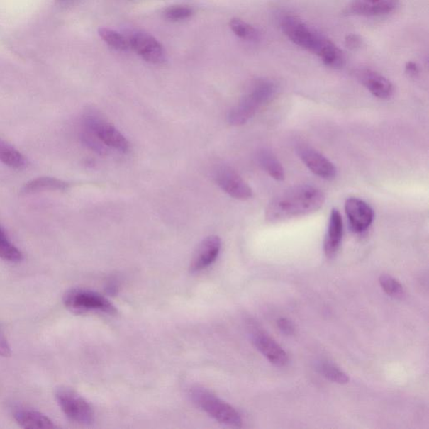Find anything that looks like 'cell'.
Here are the masks:
<instances>
[{
    "label": "cell",
    "instance_id": "1",
    "mask_svg": "<svg viewBox=\"0 0 429 429\" xmlns=\"http://www.w3.org/2000/svg\"><path fill=\"white\" fill-rule=\"evenodd\" d=\"M325 201V194L311 186H299L279 194L269 203L266 219L279 223L320 210Z\"/></svg>",
    "mask_w": 429,
    "mask_h": 429
},
{
    "label": "cell",
    "instance_id": "2",
    "mask_svg": "<svg viewBox=\"0 0 429 429\" xmlns=\"http://www.w3.org/2000/svg\"><path fill=\"white\" fill-rule=\"evenodd\" d=\"M280 23L284 33L292 43L317 55L322 62L329 59L338 48L296 16H285L281 18Z\"/></svg>",
    "mask_w": 429,
    "mask_h": 429
},
{
    "label": "cell",
    "instance_id": "3",
    "mask_svg": "<svg viewBox=\"0 0 429 429\" xmlns=\"http://www.w3.org/2000/svg\"><path fill=\"white\" fill-rule=\"evenodd\" d=\"M277 87L274 82L267 80L256 82L238 105L230 111L229 123L233 126L245 124L255 116L262 106L274 99Z\"/></svg>",
    "mask_w": 429,
    "mask_h": 429
},
{
    "label": "cell",
    "instance_id": "4",
    "mask_svg": "<svg viewBox=\"0 0 429 429\" xmlns=\"http://www.w3.org/2000/svg\"><path fill=\"white\" fill-rule=\"evenodd\" d=\"M193 403L224 425L240 427L243 418L236 409L201 386H192L188 393Z\"/></svg>",
    "mask_w": 429,
    "mask_h": 429
},
{
    "label": "cell",
    "instance_id": "5",
    "mask_svg": "<svg viewBox=\"0 0 429 429\" xmlns=\"http://www.w3.org/2000/svg\"><path fill=\"white\" fill-rule=\"evenodd\" d=\"M65 306L76 313L101 312L115 315L116 308L107 298L91 290L75 289L69 290L63 298Z\"/></svg>",
    "mask_w": 429,
    "mask_h": 429
},
{
    "label": "cell",
    "instance_id": "6",
    "mask_svg": "<svg viewBox=\"0 0 429 429\" xmlns=\"http://www.w3.org/2000/svg\"><path fill=\"white\" fill-rule=\"evenodd\" d=\"M60 408L72 421L91 425L95 420L94 408L82 396L68 389H59L55 393Z\"/></svg>",
    "mask_w": 429,
    "mask_h": 429
},
{
    "label": "cell",
    "instance_id": "7",
    "mask_svg": "<svg viewBox=\"0 0 429 429\" xmlns=\"http://www.w3.org/2000/svg\"><path fill=\"white\" fill-rule=\"evenodd\" d=\"M83 128L99 138L107 147L126 153L129 150L128 141L112 124L94 113H87L83 118Z\"/></svg>",
    "mask_w": 429,
    "mask_h": 429
},
{
    "label": "cell",
    "instance_id": "8",
    "mask_svg": "<svg viewBox=\"0 0 429 429\" xmlns=\"http://www.w3.org/2000/svg\"><path fill=\"white\" fill-rule=\"evenodd\" d=\"M214 179L218 186L234 199L245 201L252 196V190L240 177L236 170L228 165H219L215 169Z\"/></svg>",
    "mask_w": 429,
    "mask_h": 429
},
{
    "label": "cell",
    "instance_id": "9",
    "mask_svg": "<svg viewBox=\"0 0 429 429\" xmlns=\"http://www.w3.org/2000/svg\"><path fill=\"white\" fill-rule=\"evenodd\" d=\"M130 48L145 61L159 65L165 62L163 45L155 37L145 32H137L128 39Z\"/></svg>",
    "mask_w": 429,
    "mask_h": 429
},
{
    "label": "cell",
    "instance_id": "10",
    "mask_svg": "<svg viewBox=\"0 0 429 429\" xmlns=\"http://www.w3.org/2000/svg\"><path fill=\"white\" fill-rule=\"evenodd\" d=\"M400 0H352L345 9L349 16L375 17L389 15L399 6Z\"/></svg>",
    "mask_w": 429,
    "mask_h": 429
},
{
    "label": "cell",
    "instance_id": "11",
    "mask_svg": "<svg viewBox=\"0 0 429 429\" xmlns=\"http://www.w3.org/2000/svg\"><path fill=\"white\" fill-rule=\"evenodd\" d=\"M345 213L347 215L350 228L354 233L365 232L374 219V211L367 202L358 198H349L345 201Z\"/></svg>",
    "mask_w": 429,
    "mask_h": 429
},
{
    "label": "cell",
    "instance_id": "12",
    "mask_svg": "<svg viewBox=\"0 0 429 429\" xmlns=\"http://www.w3.org/2000/svg\"><path fill=\"white\" fill-rule=\"evenodd\" d=\"M299 158L311 172L318 177L330 179L336 175V168L333 163L320 152L312 149L310 146L301 145L297 149Z\"/></svg>",
    "mask_w": 429,
    "mask_h": 429
},
{
    "label": "cell",
    "instance_id": "13",
    "mask_svg": "<svg viewBox=\"0 0 429 429\" xmlns=\"http://www.w3.org/2000/svg\"><path fill=\"white\" fill-rule=\"evenodd\" d=\"M221 249V240L218 236H210L203 240L194 255L190 270L192 274L199 273L218 260Z\"/></svg>",
    "mask_w": 429,
    "mask_h": 429
},
{
    "label": "cell",
    "instance_id": "14",
    "mask_svg": "<svg viewBox=\"0 0 429 429\" xmlns=\"http://www.w3.org/2000/svg\"><path fill=\"white\" fill-rule=\"evenodd\" d=\"M356 77L373 96L380 99H389L394 95V87L387 78L369 68L359 69Z\"/></svg>",
    "mask_w": 429,
    "mask_h": 429
},
{
    "label": "cell",
    "instance_id": "15",
    "mask_svg": "<svg viewBox=\"0 0 429 429\" xmlns=\"http://www.w3.org/2000/svg\"><path fill=\"white\" fill-rule=\"evenodd\" d=\"M252 342L256 348L274 366L282 367L288 363L287 353L269 336L255 333L252 335Z\"/></svg>",
    "mask_w": 429,
    "mask_h": 429
},
{
    "label": "cell",
    "instance_id": "16",
    "mask_svg": "<svg viewBox=\"0 0 429 429\" xmlns=\"http://www.w3.org/2000/svg\"><path fill=\"white\" fill-rule=\"evenodd\" d=\"M343 237V221L338 210L331 211L328 230L324 243V251L327 257H333L340 246Z\"/></svg>",
    "mask_w": 429,
    "mask_h": 429
},
{
    "label": "cell",
    "instance_id": "17",
    "mask_svg": "<svg viewBox=\"0 0 429 429\" xmlns=\"http://www.w3.org/2000/svg\"><path fill=\"white\" fill-rule=\"evenodd\" d=\"M13 415L18 425L24 428L46 429L55 427L48 417L33 409L18 408L13 410Z\"/></svg>",
    "mask_w": 429,
    "mask_h": 429
},
{
    "label": "cell",
    "instance_id": "18",
    "mask_svg": "<svg viewBox=\"0 0 429 429\" xmlns=\"http://www.w3.org/2000/svg\"><path fill=\"white\" fill-rule=\"evenodd\" d=\"M70 184L53 177H40L27 182L22 188V193L34 194L48 191H63L67 190Z\"/></svg>",
    "mask_w": 429,
    "mask_h": 429
},
{
    "label": "cell",
    "instance_id": "19",
    "mask_svg": "<svg viewBox=\"0 0 429 429\" xmlns=\"http://www.w3.org/2000/svg\"><path fill=\"white\" fill-rule=\"evenodd\" d=\"M258 163L265 172L270 175L272 178L276 181H284L285 178V172L283 165H281L279 160L276 158V156L267 150H262L257 155Z\"/></svg>",
    "mask_w": 429,
    "mask_h": 429
},
{
    "label": "cell",
    "instance_id": "20",
    "mask_svg": "<svg viewBox=\"0 0 429 429\" xmlns=\"http://www.w3.org/2000/svg\"><path fill=\"white\" fill-rule=\"evenodd\" d=\"M0 162L12 169H22L27 165L26 159L15 147L0 138Z\"/></svg>",
    "mask_w": 429,
    "mask_h": 429
},
{
    "label": "cell",
    "instance_id": "21",
    "mask_svg": "<svg viewBox=\"0 0 429 429\" xmlns=\"http://www.w3.org/2000/svg\"><path fill=\"white\" fill-rule=\"evenodd\" d=\"M99 35L110 48L120 50V52H126L130 48L129 40L117 31L108 29V28H100L99 30Z\"/></svg>",
    "mask_w": 429,
    "mask_h": 429
},
{
    "label": "cell",
    "instance_id": "22",
    "mask_svg": "<svg viewBox=\"0 0 429 429\" xmlns=\"http://www.w3.org/2000/svg\"><path fill=\"white\" fill-rule=\"evenodd\" d=\"M229 26L230 30L239 38L246 40H257L260 38V32L248 23L241 20V18H233L230 21Z\"/></svg>",
    "mask_w": 429,
    "mask_h": 429
},
{
    "label": "cell",
    "instance_id": "23",
    "mask_svg": "<svg viewBox=\"0 0 429 429\" xmlns=\"http://www.w3.org/2000/svg\"><path fill=\"white\" fill-rule=\"evenodd\" d=\"M0 258L11 262H18L23 260L22 252L9 241L1 228H0Z\"/></svg>",
    "mask_w": 429,
    "mask_h": 429
},
{
    "label": "cell",
    "instance_id": "24",
    "mask_svg": "<svg viewBox=\"0 0 429 429\" xmlns=\"http://www.w3.org/2000/svg\"><path fill=\"white\" fill-rule=\"evenodd\" d=\"M319 371L327 379L339 384H345L349 381V377L340 368L329 362H322Z\"/></svg>",
    "mask_w": 429,
    "mask_h": 429
},
{
    "label": "cell",
    "instance_id": "25",
    "mask_svg": "<svg viewBox=\"0 0 429 429\" xmlns=\"http://www.w3.org/2000/svg\"><path fill=\"white\" fill-rule=\"evenodd\" d=\"M379 283L382 289L389 296L396 299L402 298L404 294V289L398 280H396L390 275L384 274L379 278Z\"/></svg>",
    "mask_w": 429,
    "mask_h": 429
},
{
    "label": "cell",
    "instance_id": "26",
    "mask_svg": "<svg viewBox=\"0 0 429 429\" xmlns=\"http://www.w3.org/2000/svg\"><path fill=\"white\" fill-rule=\"evenodd\" d=\"M193 13V9L189 6H172L166 9L164 13L167 20L179 21L191 17Z\"/></svg>",
    "mask_w": 429,
    "mask_h": 429
},
{
    "label": "cell",
    "instance_id": "27",
    "mask_svg": "<svg viewBox=\"0 0 429 429\" xmlns=\"http://www.w3.org/2000/svg\"><path fill=\"white\" fill-rule=\"evenodd\" d=\"M345 45L350 50H357L362 48L363 40L357 34H349L345 36Z\"/></svg>",
    "mask_w": 429,
    "mask_h": 429
},
{
    "label": "cell",
    "instance_id": "28",
    "mask_svg": "<svg viewBox=\"0 0 429 429\" xmlns=\"http://www.w3.org/2000/svg\"><path fill=\"white\" fill-rule=\"evenodd\" d=\"M277 324H278L279 330L285 335H291L294 333L295 327L293 323L286 318H281Z\"/></svg>",
    "mask_w": 429,
    "mask_h": 429
},
{
    "label": "cell",
    "instance_id": "29",
    "mask_svg": "<svg viewBox=\"0 0 429 429\" xmlns=\"http://www.w3.org/2000/svg\"><path fill=\"white\" fill-rule=\"evenodd\" d=\"M11 350L8 341L1 330H0V356L8 357L11 356Z\"/></svg>",
    "mask_w": 429,
    "mask_h": 429
},
{
    "label": "cell",
    "instance_id": "30",
    "mask_svg": "<svg viewBox=\"0 0 429 429\" xmlns=\"http://www.w3.org/2000/svg\"><path fill=\"white\" fill-rule=\"evenodd\" d=\"M405 72L408 76L415 77L418 75L419 72H420V69H419L417 63L408 62L407 64H406Z\"/></svg>",
    "mask_w": 429,
    "mask_h": 429
}]
</instances>
